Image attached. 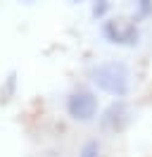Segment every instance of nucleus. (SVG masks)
Listing matches in <instances>:
<instances>
[{
	"label": "nucleus",
	"mask_w": 152,
	"mask_h": 157,
	"mask_svg": "<svg viewBox=\"0 0 152 157\" xmlns=\"http://www.w3.org/2000/svg\"><path fill=\"white\" fill-rule=\"evenodd\" d=\"M152 14V0H135V14H133V21H140L145 17Z\"/></svg>",
	"instance_id": "nucleus-6"
},
{
	"label": "nucleus",
	"mask_w": 152,
	"mask_h": 157,
	"mask_svg": "<svg viewBox=\"0 0 152 157\" xmlns=\"http://www.w3.org/2000/svg\"><path fill=\"white\" fill-rule=\"evenodd\" d=\"M69 2H74V5H78V2H83V0H69Z\"/></svg>",
	"instance_id": "nucleus-8"
},
{
	"label": "nucleus",
	"mask_w": 152,
	"mask_h": 157,
	"mask_svg": "<svg viewBox=\"0 0 152 157\" xmlns=\"http://www.w3.org/2000/svg\"><path fill=\"white\" fill-rule=\"evenodd\" d=\"M100 29H102V36L109 45H116V48H135L140 43V29L135 26V21L126 24L121 19H104Z\"/></svg>",
	"instance_id": "nucleus-2"
},
{
	"label": "nucleus",
	"mask_w": 152,
	"mask_h": 157,
	"mask_svg": "<svg viewBox=\"0 0 152 157\" xmlns=\"http://www.w3.org/2000/svg\"><path fill=\"white\" fill-rule=\"evenodd\" d=\"M109 0H93V7H90V14H93V19L97 21H104L107 19V14H109Z\"/></svg>",
	"instance_id": "nucleus-5"
},
{
	"label": "nucleus",
	"mask_w": 152,
	"mask_h": 157,
	"mask_svg": "<svg viewBox=\"0 0 152 157\" xmlns=\"http://www.w3.org/2000/svg\"><path fill=\"white\" fill-rule=\"evenodd\" d=\"M66 114L74 119V121H93L97 117V98H95V93L86 88H78L74 93H69V98H66Z\"/></svg>",
	"instance_id": "nucleus-3"
},
{
	"label": "nucleus",
	"mask_w": 152,
	"mask_h": 157,
	"mask_svg": "<svg viewBox=\"0 0 152 157\" xmlns=\"http://www.w3.org/2000/svg\"><path fill=\"white\" fill-rule=\"evenodd\" d=\"M78 157H100V145L95 143V140H90V143H86L83 150H81V155Z\"/></svg>",
	"instance_id": "nucleus-7"
},
{
	"label": "nucleus",
	"mask_w": 152,
	"mask_h": 157,
	"mask_svg": "<svg viewBox=\"0 0 152 157\" xmlns=\"http://www.w3.org/2000/svg\"><path fill=\"white\" fill-rule=\"evenodd\" d=\"M131 124V109L124 100H114L100 117V126L107 133H124Z\"/></svg>",
	"instance_id": "nucleus-4"
},
{
	"label": "nucleus",
	"mask_w": 152,
	"mask_h": 157,
	"mask_svg": "<svg viewBox=\"0 0 152 157\" xmlns=\"http://www.w3.org/2000/svg\"><path fill=\"white\" fill-rule=\"evenodd\" d=\"M90 81L97 90H102L112 98L121 100L131 90V71L124 62H100L90 69Z\"/></svg>",
	"instance_id": "nucleus-1"
}]
</instances>
